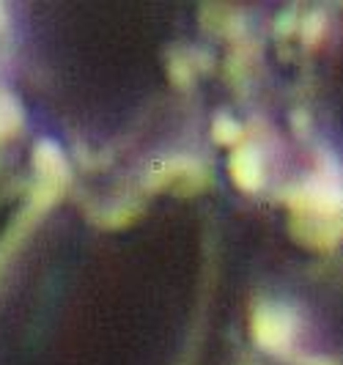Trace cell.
<instances>
[{
  "label": "cell",
  "instance_id": "cell-1",
  "mask_svg": "<svg viewBox=\"0 0 343 365\" xmlns=\"http://www.w3.org/2000/svg\"><path fill=\"white\" fill-rule=\"evenodd\" d=\"M198 58L176 6L0 3V176L93 203L198 184Z\"/></svg>",
  "mask_w": 343,
  "mask_h": 365
},
{
  "label": "cell",
  "instance_id": "cell-2",
  "mask_svg": "<svg viewBox=\"0 0 343 365\" xmlns=\"http://www.w3.org/2000/svg\"><path fill=\"white\" fill-rule=\"evenodd\" d=\"M195 184L36 195L0 237V365H187L203 308Z\"/></svg>",
  "mask_w": 343,
  "mask_h": 365
}]
</instances>
